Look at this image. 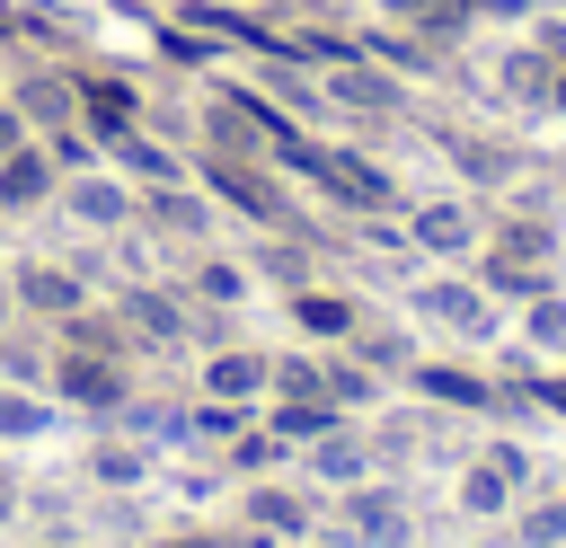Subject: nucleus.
<instances>
[{
  "label": "nucleus",
  "mask_w": 566,
  "mask_h": 548,
  "mask_svg": "<svg viewBox=\"0 0 566 548\" xmlns=\"http://www.w3.org/2000/svg\"><path fill=\"white\" fill-rule=\"evenodd\" d=\"M71 88H80V115H88V133H97V141H115V133H133V115H142V88H133V80H106V71H80Z\"/></svg>",
  "instance_id": "1"
},
{
  "label": "nucleus",
  "mask_w": 566,
  "mask_h": 548,
  "mask_svg": "<svg viewBox=\"0 0 566 548\" xmlns=\"http://www.w3.org/2000/svg\"><path fill=\"white\" fill-rule=\"evenodd\" d=\"M9 106H18L27 124H71V115H80V88H71V71H27V80L9 88Z\"/></svg>",
  "instance_id": "2"
},
{
  "label": "nucleus",
  "mask_w": 566,
  "mask_h": 548,
  "mask_svg": "<svg viewBox=\"0 0 566 548\" xmlns=\"http://www.w3.org/2000/svg\"><path fill=\"white\" fill-rule=\"evenodd\" d=\"M44 194H53V150L18 141V150L0 159V212H27V203H44Z\"/></svg>",
  "instance_id": "3"
},
{
  "label": "nucleus",
  "mask_w": 566,
  "mask_h": 548,
  "mask_svg": "<svg viewBox=\"0 0 566 548\" xmlns=\"http://www.w3.org/2000/svg\"><path fill=\"white\" fill-rule=\"evenodd\" d=\"M327 97H336V106H371V115H398V80H389V71H371L363 53H354V62H336Z\"/></svg>",
  "instance_id": "4"
},
{
  "label": "nucleus",
  "mask_w": 566,
  "mask_h": 548,
  "mask_svg": "<svg viewBox=\"0 0 566 548\" xmlns=\"http://www.w3.org/2000/svg\"><path fill=\"white\" fill-rule=\"evenodd\" d=\"M115 159H124V168H142L150 186H177V159H168L159 141H142V133H115Z\"/></svg>",
  "instance_id": "5"
},
{
  "label": "nucleus",
  "mask_w": 566,
  "mask_h": 548,
  "mask_svg": "<svg viewBox=\"0 0 566 548\" xmlns=\"http://www.w3.org/2000/svg\"><path fill=\"white\" fill-rule=\"evenodd\" d=\"M18 301H27V309H71V274L27 265V274H18Z\"/></svg>",
  "instance_id": "6"
},
{
  "label": "nucleus",
  "mask_w": 566,
  "mask_h": 548,
  "mask_svg": "<svg viewBox=\"0 0 566 548\" xmlns=\"http://www.w3.org/2000/svg\"><path fill=\"white\" fill-rule=\"evenodd\" d=\"M71 212H80V221H124V186L88 177V186H71Z\"/></svg>",
  "instance_id": "7"
},
{
  "label": "nucleus",
  "mask_w": 566,
  "mask_h": 548,
  "mask_svg": "<svg viewBox=\"0 0 566 548\" xmlns=\"http://www.w3.org/2000/svg\"><path fill=\"white\" fill-rule=\"evenodd\" d=\"M416 239H424V247H469V212H460V203H433V212L416 221Z\"/></svg>",
  "instance_id": "8"
},
{
  "label": "nucleus",
  "mask_w": 566,
  "mask_h": 548,
  "mask_svg": "<svg viewBox=\"0 0 566 548\" xmlns=\"http://www.w3.org/2000/svg\"><path fill=\"white\" fill-rule=\"evenodd\" d=\"M256 380H265V371H256L248 354H230V362H212V389H221V398H239V389H256Z\"/></svg>",
  "instance_id": "9"
},
{
  "label": "nucleus",
  "mask_w": 566,
  "mask_h": 548,
  "mask_svg": "<svg viewBox=\"0 0 566 548\" xmlns=\"http://www.w3.org/2000/svg\"><path fill=\"white\" fill-rule=\"evenodd\" d=\"M301 318H310L318 336H336V327H345V301H318V292H310V301H301Z\"/></svg>",
  "instance_id": "10"
},
{
  "label": "nucleus",
  "mask_w": 566,
  "mask_h": 548,
  "mask_svg": "<svg viewBox=\"0 0 566 548\" xmlns=\"http://www.w3.org/2000/svg\"><path fill=\"white\" fill-rule=\"evenodd\" d=\"M18 141H27V115H18V106H9V97H0V159H9V150H18Z\"/></svg>",
  "instance_id": "11"
},
{
  "label": "nucleus",
  "mask_w": 566,
  "mask_h": 548,
  "mask_svg": "<svg viewBox=\"0 0 566 548\" xmlns=\"http://www.w3.org/2000/svg\"><path fill=\"white\" fill-rule=\"evenodd\" d=\"M531 44H539V53H548V62H566V27H539V35H531Z\"/></svg>",
  "instance_id": "12"
},
{
  "label": "nucleus",
  "mask_w": 566,
  "mask_h": 548,
  "mask_svg": "<svg viewBox=\"0 0 566 548\" xmlns=\"http://www.w3.org/2000/svg\"><path fill=\"white\" fill-rule=\"evenodd\" d=\"M9 35H18V9H0V44H9Z\"/></svg>",
  "instance_id": "13"
}]
</instances>
